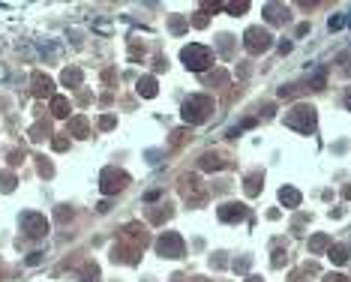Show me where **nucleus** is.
I'll return each instance as SVG.
<instances>
[{"label": "nucleus", "instance_id": "obj_1", "mask_svg": "<svg viewBox=\"0 0 351 282\" xmlns=\"http://www.w3.org/2000/svg\"><path fill=\"white\" fill-rule=\"evenodd\" d=\"M210 111H213V99H210V96L195 93L183 102V120H186V123H204V120L210 117Z\"/></svg>", "mask_w": 351, "mask_h": 282}, {"label": "nucleus", "instance_id": "obj_2", "mask_svg": "<svg viewBox=\"0 0 351 282\" xmlns=\"http://www.w3.org/2000/svg\"><path fill=\"white\" fill-rule=\"evenodd\" d=\"M315 120H318V114H315L312 105H294L285 114V126L297 129V132H312V129H315Z\"/></svg>", "mask_w": 351, "mask_h": 282}, {"label": "nucleus", "instance_id": "obj_3", "mask_svg": "<svg viewBox=\"0 0 351 282\" xmlns=\"http://www.w3.org/2000/svg\"><path fill=\"white\" fill-rule=\"evenodd\" d=\"M180 57H183V63H186V69H192V72H201V69H207V66H210V60H213L210 48H204V45H198V42L186 45V48L180 51Z\"/></svg>", "mask_w": 351, "mask_h": 282}, {"label": "nucleus", "instance_id": "obj_4", "mask_svg": "<svg viewBox=\"0 0 351 282\" xmlns=\"http://www.w3.org/2000/svg\"><path fill=\"white\" fill-rule=\"evenodd\" d=\"M243 45H246L249 54H261V51H267L273 45V36L264 27H249V30L243 33Z\"/></svg>", "mask_w": 351, "mask_h": 282}, {"label": "nucleus", "instance_id": "obj_5", "mask_svg": "<svg viewBox=\"0 0 351 282\" xmlns=\"http://www.w3.org/2000/svg\"><path fill=\"white\" fill-rule=\"evenodd\" d=\"M126 183H129V174L126 171H117V168H105L102 177H99V189L105 195H114V192L126 189Z\"/></svg>", "mask_w": 351, "mask_h": 282}, {"label": "nucleus", "instance_id": "obj_6", "mask_svg": "<svg viewBox=\"0 0 351 282\" xmlns=\"http://www.w3.org/2000/svg\"><path fill=\"white\" fill-rule=\"evenodd\" d=\"M156 249H159V255H165V258H180V255L186 252V246H183V237H180V234L165 231L159 240H156Z\"/></svg>", "mask_w": 351, "mask_h": 282}, {"label": "nucleus", "instance_id": "obj_7", "mask_svg": "<svg viewBox=\"0 0 351 282\" xmlns=\"http://www.w3.org/2000/svg\"><path fill=\"white\" fill-rule=\"evenodd\" d=\"M21 231H27V237H45L48 222L42 213H21Z\"/></svg>", "mask_w": 351, "mask_h": 282}, {"label": "nucleus", "instance_id": "obj_8", "mask_svg": "<svg viewBox=\"0 0 351 282\" xmlns=\"http://www.w3.org/2000/svg\"><path fill=\"white\" fill-rule=\"evenodd\" d=\"M219 220H222V222L246 220V207H243V204H222V207H219Z\"/></svg>", "mask_w": 351, "mask_h": 282}, {"label": "nucleus", "instance_id": "obj_9", "mask_svg": "<svg viewBox=\"0 0 351 282\" xmlns=\"http://www.w3.org/2000/svg\"><path fill=\"white\" fill-rule=\"evenodd\" d=\"M126 237L129 240H135V246H144L150 237H147V231H144V225H138V222H129L126 225Z\"/></svg>", "mask_w": 351, "mask_h": 282}, {"label": "nucleus", "instance_id": "obj_10", "mask_svg": "<svg viewBox=\"0 0 351 282\" xmlns=\"http://www.w3.org/2000/svg\"><path fill=\"white\" fill-rule=\"evenodd\" d=\"M33 93L36 96H51V78H45L42 72L33 75Z\"/></svg>", "mask_w": 351, "mask_h": 282}, {"label": "nucleus", "instance_id": "obj_11", "mask_svg": "<svg viewBox=\"0 0 351 282\" xmlns=\"http://www.w3.org/2000/svg\"><path fill=\"white\" fill-rule=\"evenodd\" d=\"M279 201H282L285 207H297V204H300V192L294 186H282L279 189Z\"/></svg>", "mask_w": 351, "mask_h": 282}, {"label": "nucleus", "instance_id": "obj_12", "mask_svg": "<svg viewBox=\"0 0 351 282\" xmlns=\"http://www.w3.org/2000/svg\"><path fill=\"white\" fill-rule=\"evenodd\" d=\"M138 93L141 96H156V78L153 75H144V78H138Z\"/></svg>", "mask_w": 351, "mask_h": 282}, {"label": "nucleus", "instance_id": "obj_13", "mask_svg": "<svg viewBox=\"0 0 351 282\" xmlns=\"http://www.w3.org/2000/svg\"><path fill=\"white\" fill-rule=\"evenodd\" d=\"M87 129H90V126H87L84 117H72V120H69V132H72L75 138H87Z\"/></svg>", "mask_w": 351, "mask_h": 282}, {"label": "nucleus", "instance_id": "obj_14", "mask_svg": "<svg viewBox=\"0 0 351 282\" xmlns=\"http://www.w3.org/2000/svg\"><path fill=\"white\" fill-rule=\"evenodd\" d=\"M51 114H54V117H66V114H69V99H66V96H54V99H51Z\"/></svg>", "mask_w": 351, "mask_h": 282}, {"label": "nucleus", "instance_id": "obj_15", "mask_svg": "<svg viewBox=\"0 0 351 282\" xmlns=\"http://www.w3.org/2000/svg\"><path fill=\"white\" fill-rule=\"evenodd\" d=\"M201 168H204V171H219V168H225V159L207 153V156H201Z\"/></svg>", "mask_w": 351, "mask_h": 282}, {"label": "nucleus", "instance_id": "obj_16", "mask_svg": "<svg viewBox=\"0 0 351 282\" xmlns=\"http://www.w3.org/2000/svg\"><path fill=\"white\" fill-rule=\"evenodd\" d=\"M348 24H351V12L330 15V21H327V27H330V30H342V27H348Z\"/></svg>", "mask_w": 351, "mask_h": 282}, {"label": "nucleus", "instance_id": "obj_17", "mask_svg": "<svg viewBox=\"0 0 351 282\" xmlns=\"http://www.w3.org/2000/svg\"><path fill=\"white\" fill-rule=\"evenodd\" d=\"M327 246H333L327 234H315V237L309 240V252H315V255H318V252H324V249H327Z\"/></svg>", "mask_w": 351, "mask_h": 282}, {"label": "nucleus", "instance_id": "obj_18", "mask_svg": "<svg viewBox=\"0 0 351 282\" xmlns=\"http://www.w3.org/2000/svg\"><path fill=\"white\" fill-rule=\"evenodd\" d=\"M132 252H135V249L114 246V249H111V258H114V261H123V264H132V261H135V255H132Z\"/></svg>", "mask_w": 351, "mask_h": 282}, {"label": "nucleus", "instance_id": "obj_19", "mask_svg": "<svg viewBox=\"0 0 351 282\" xmlns=\"http://www.w3.org/2000/svg\"><path fill=\"white\" fill-rule=\"evenodd\" d=\"M264 12H267V18H270V21H288V9L276 6V3H270Z\"/></svg>", "mask_w": 351, "mask_h": 282}, {"label": "nucleus", "instance_id": "obj_20", "mask_svg": "<svg viewBox=\"0 0 351 282\" xmlns=\"http://www.w3.org/2000/svg\"><path fill=\"white\" fill-rule=\"evenodd\" d=\"M327 255H330L333 264H345V261H348V246H330Z\"/></svg>", "mask_w": 351, "mask_h": 282}, {"label": "nucleus", "instance_id": "obj_21", "mask_svg": "<svg viewBox=\"0 0 351 282\" xmlns=\"http://www.w3.org/2000/svg\"><path fill=\"white\" fill-rule=\"evenodd\" d=\"M63 84H69V87L81 84V69H66L63 72Z\"/></svg>", "mask_w": 351, "mask_h": 282}, {"label": "nucleus", "instance_id": "obj_22", "mask_svg": "<svg viewBox=\"0 0 351 282\" xmlns=\"http://www.w3.org/2000/svg\"><path fill=\"white\" fill-rule=\"evenodd\" d=\"M0 189H3V192H12V189H15V174H12V171H3V174H0Z\"/></svg>", "mask_w": 351, "mask_h": 282}, {"label": "nucleus", "instance_id": "obj_23", "mask_svg": "<svg viewBox=\"0 0 351 282\" xmlns=\"http://www.w3.org/2000/svg\"><path fill=\"white\" fill-rule=\"evenodd\" d=\"M258 183H261V174H249L246 177V195H258Z\"/></svg>", "mask_w": 351, "mask_h": 282}, {"label": "nucleus", "instance_id": "obj_24", "mask_svg": "<svg viewBox=\"0 0 351 282\" xmlns=\"http://www.w3.org/2000/svg\"><path fill=\"white\" fill-rule=\"evenodd\" d=\"M168 216H171V210H168V204H165V210H153V213H150V222H153V225H162Z\"/></svg>", "mask_w": 351, "mask_h": 282}, {"label": "nucleus", "instance_id": "obj_25", "mask_svg": "<svg viewBox=\"0 0 351 282\" xmlns=\"http://www.w3.org/2000/svg\"><path fill=\"white\" fill-rule=\"evenodd\" d=\"M45 135H48V126H42V123H36L30 129V138H33V141H42Z\"/></svg>", "mask_w": 351, "mask_h": 282}, {"label": "nucleus", "instance_id": "obj_26", "mask_svg": "<svg viewBox=\"0 0 351 282\" xmlns=\"http://www.w3.org/2000/svg\"><path fill=\"white\" fill-rule=\"evenodd\" d=\"M51 147H54V150H66V147H69V138H63V135H60V138H54V141H51Z\"/></svg>", "mask_w": 351, "mask_h": 282}, {"label": "nucleus", "instance_id": "obj_27", "mask_svg": "<svg viewBox=\"0 0 351 282\" xmlns=\"http://www.w3.org/2000/svg\"><path fill=\"white\" fill-rule=\"evenodd\" d=\"M96 276H99V270H96V264H93V267H87V270H84V282H96Z\"/></svg>", "mask_w": 351, "mask_h": 282}, {"label": "nucleus", "instance_id": "obj_28", "mask_svg": "<svg viewBox=\"0 0 351 282\" xmlns=\"http://www.w3.org/2000/svg\"><path fill=\"white\" fill-rule=\"evenodd\" d=\"M324 282H348V279H345L342 273H327V276H324Z\"/></svg>", "mask_w": 351, "mask_h": 282}, {"label": "nucleus", "instance_id": "obj_29", "mask_svg": "<svg viewBox=\"0 0 351 282\" xmlns=\"http://www.w3.org/2000/svg\"><path fill=\"white\" fill-rule=\"evenodd\" d=\"M69 216H72V210H66V207H60V210H57V222H66Z\"/></svg>", "mask_w": 351, "mask_h": 282}, {"label": "nucleus", "instance_id": "obj_30", "mask_svg": "<svg viewBox=\"0 0 351 282\" xmlns=\"http://www.w3.org/2000/svg\"><path fill=\"white\" fill-rule=\"evenodd\" d=\"M99 126H102V129H111V126H114V117H111V114H108V117H102Z\"/></svg>", "mask_w": 351, "mask_h": 282}, {"label": "nucleus", "instance_id": "obj_31", "mask_svg": "<svg viewBox=\"0 0 351 282\" xmlns=\"http://www.w3.org/2000/svg\"><path fill=\"white\" fill-rule=\"evenodd\" d=\"M171 27H174V30H183V27H186V21H183V18H174V21H171Z\"/></svg>", "mask_w": 351, "mask_h": 282}, {"label": "nucleus", "instance_id": "obj_32", "mask_svg": "<svg viewBox=\"0 0 351 282\" xmlns=\"http://www.w3.org/2000/svg\"><path fill=\"white\" fill-rule=\"evenodd\" d=\"M345 108L351 111V87H348V93H345Z\"/></svg>", "mask_w": 351, "mask_h": 282}, {"label": "nucleus", "instance_id": "obj_33", "mask_svg": "<svg viewBox=\"0 0 351 282\" xmlns=\"http://www.w3.org/2000/svg\"><path fill=\"white\" fill-rule=\"evenodd\" d=\"M342 195H345V198H351V186H345V189H342Z\"/></svg>", "mask_w": 351, "mask_h": 282}, {"label": "nucleus", "instance_id": "obj_34", "mask_svg": "<svg viewBox=\"0 0 351 282\" xmlns=\"http://www.w3.org/2000/svg\"><path fill=\"white\" fill-rule=\"evenodd\" d=\"M246 282H261V279H258V276H249V279H246Z\"/></svg>", "mask_w": 351, "mask_h": 282}]
</instances>
